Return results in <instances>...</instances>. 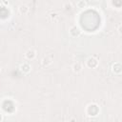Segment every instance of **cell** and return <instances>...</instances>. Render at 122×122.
I'll return each instance as SVG.
<instances>
[{
    "instance_id": "cell-1",
    "label": "cell",
    "mask_w": 122,
    "mask_h": 122,
    "mask_svg": "<svg viewBox=\"0 0 122 122\" xmlns=\"http://www.w3.org/2000/svg\"><path fill=\"white\" fill-rule=\"evenodd\" d=\"M99 112V108L96 104H91L87 108V114L89 116H96Z\"/></svg>"
},
{
    "instance_id": "cell-2",
    "label": "cell",
    "mask_w": 122,
    "mask_h": 122,
    "mask_svg": "<svg viewBox=\"0 0 122 122\" xmlns=\"http://www.w3.org/2000/svg\"><path fill=\"white\" fill-rule=\"evenodd\" d=\"M98 66V60L93 57V56H91L87 59V67L90 68V69H94Z\"/></svg>"
},
{
    "instance_id": "cell-3",
    "label": "cell",
    "mask_w": 122,
    "mask_h": 122,
    "mask_svg": "<svg viewBox=\"0 0 122 122\" xmlns=\"http://www.w3.org/2000/svg\"><path fill=\"white\" fill-rule=\"evenodd\" d=\"M52 61H53L52 56H51V55H46V56H44V57L41 59L40 63H41V66H42V67H48V66H50V65L52 63Z\"/></svg>"
},
{
    "instance_id": "cell-4",
    "label": "cell",
    "mask_w": 122,
    "mask_h": 122,
    "mask_svg": "<svg viewBox=\"0 0 122 122\" xmlns=\"http://www.w3.org/2000/svg\"><path fill=\"white\" fill-rule=\"evenodd\" d=\"M25 57L28 59V60H33L35 57H36V51L32 48L29 49L26 53H25Z\"/></svg>"
},
{
    "instance_id": "cell-5",
    "label": "cell",
    "mask_w": 122,
    "mask_h": 122,
    "mask_svg": "<svg viewBox=\"0 0 122 122\" xmlns=\"http://www.w3.org/2000/svg\"><path fill=\"white\" fill-rule=\"evenodd\" d=\"M19 70H20V71L23 72V73H29V72L31 71V67H30V65L29 63L24 62V63H22V64L19 66Z\"/></svg>"
},
{
    "instance_id": "cell-6",
    "label": "cell",
    "mask_w": 122,
    "mask_h": 122,
    "mask_svg": "<svg viewBox=\"0 0 122 122\" xmlns=\"http://www.w3.org/2000/svg\"><path fill=\"white\" fill-rule=\"evenodd\" d=\"M70 34H71L72 37H78V36L81 35V30H80V29H79L78 27L72 26V27H71V29H70Z\"/></svg>"
},
{
    "instance_id": "cell-7",
    "label": "cell",
    "mask_w": 122,
    "mask_h": 122,
    "mask_svg": "<svg viewBox=\"0 0 122 122\" xmlns=\"http://www.w3.org/2000/svg\"><path fill=\"white\" fill-rule=\"evenodd\" d=\"M29 11H30V8H29L27 5H25V4L20 5L19 8H18V12H19L21 15H26V14H28Z\"/></svg>"
},
{
    "instance_id": "cell-8",
    "label": "cell",
    "mask_w": 122,
    "mask_h": 122,
    "mask_svg": "<svg viewBox=\"0 0 122 122\" xmlns=\"http://www.w3.org/2000/svg\"><path fill=\"white\" fill-rule=\"evenodd\" d=\"M121 64L120 63H114L112 66V71L114 74H120L121 73Z\"/></svg>"
},
{
    "instance_id": "cell-9",
    "label": "cell",
    "mask_w": 122,
    "mask_h": 122,
    "mask_svg": "<svg viewBox=\"0 0 122 122\" xmlns=\"http://www.w3.org/2000/svg\"><path fill=\"white\" fill-rule=\"evenodd\" d=\"M71 69H72L73 72H75V73H78V72H80V71H82V69H83V66H82V64H81L80 62H75V63H73V65H72Z\"/></svg>"
},
{
    "instance_id": "cell-10",
    "label": "cell",
    "mask_w": 122,
    "mask_h": 122,
    "mask_svg": "<svg viewBox=\"0 0 122 122\" xmlns=\"http://www.w3.org/2000/svg\"><path fill=\"white\" fill-rule=\"evenodd\" d=\"M76 7L78 9H84L87 7V2L84 1V0H79L77 3H76Z\"/></svg>"
},
{
    "instance_id": "cell-11",
    "label": "cell",
    "mask_w": 122,
    "mask_h": 122,
    "mask_svg": "<svg viewBox=\"0 0 122 122\" xmlns=\"http://www.w3.org/2000/svg\"><path fill=\"white\" fill-rule=\"evenodd\" d=\"M56 17H57V14H56L55 12H53V13H51V18L52 20H53L54 18H56Z\"/></svg>"
},
{
    "instance_id": "cell-12",
    "label": "cell",
    "mask_w": 122,
    "mask_h": 122,
    "mask_svg": "<svg viewBox=\"0 0 122 122\" xmlns=\"http://www.w3.org/2000/svg\"><path fill=\"white\" fill-rule=\"evenodd\" d=\"M2 2L4 5H9V1H7V0H2Z\"/></svg>"
},
{
    "instance_id": "cell-13",
    "label": "cell",
    "mask_w": 122,
    "mask_h": 122,
    "mask_svg": "<svg viewBox=\"0 0 122 122\" xmlns=\"http://www.w3.org/2000/svg\"><path fill=\"white\" fill-rule=\"evenodd\" d=\"M118 33L121 34V25H119V27H118Z\"/></svg>"
},
{
    "instance_id": "cell-14",
    "label": "cell",
    "mask_w": 122,
    "mask_h": 122,
    "mask_svg": "<svg viewBox=\"0 0 122 122\" xmlns=\"http://www.w3.org/2000/svg\"><path fill=\"white\" fill-rule=\"evenodd\" d=\"M2 120H3V115L0 113V121H2Z\"/></svg>"
},
{
    "instance_id": "cell-15",
    "label": "cell",
    "mask_w": 122,
    "mask_h": 122,
    "mask_svg": "<svg viewBox=\"0 0 122 122\" xmlns=\"http://www.w3.org/2000/svg\"><path fill=\"white\" fill-rule=\"evenodd\" d=\"M95 1H101V0H95Z\"/></svg>"
},
{
    "instance_id": "cell-16",
    "label": "cell",
    "mask_w": 122,
    "mask_h": 122,
    "mask_svg": "<svg viewBox=\"0 0 122 122\" xmlns=\"http://www.w3.org/2000/svg\"><path fill=\"white\" fill-rule=\"evenodd\" d=\"M0 71H1V68H0Z\"/></svg>"
}]
</instances>
